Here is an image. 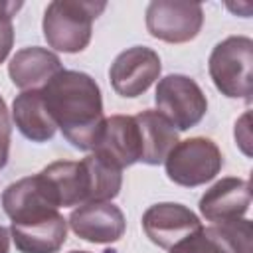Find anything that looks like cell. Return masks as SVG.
I'll return each instance as SVG.
<instances>
[{
	"mask_svg": "<svg viewBox=\"0 0 253 253\" xmlns=\"http://www.w3.org/2000/svg\"><path fill=\"white\" fill-rule=\"evenodd\" d=\"M69 253H89V251H75V249H73V251H69Z\"/></svg>",
	"mask_w": 253,
	"mask_h": 253,
	"instance_id": "cell-23",
	"label": "cell"
},
{
	"mask_svg": "<svg viewBox=\"0 0 253 253\" xmlns=\"http://www.w3.org/2000/svg\"><path fill=\"white\" fill-rule=\"evenodd\" d=\"M170 253H253L251 221L241 217L227 223L200 227L178 241Z\"/></svg>",
	"mask_w": 253,
	"mask_h": 253,
	"instance_id": "cell-8",
	"label": "cell"
},
{
	"mask_svg": "<svg viewBox=\"0 0 253 253\" xmlns=\"http://www.w3.org/2000/svg\"><path fill=\"white\" fill-rule=\"evenodd\" d=\"M200 227V217L190 208L174 202L154 204L142 215V229L146 237L162 249H172L178 241L198 231Z\"/></svg>",
	"mask_w": 253,
	"mask_h": 253,
	"instance_id": "cell-9",
	"label": "cell"
},
{
	"mask_svg": "<svg viewBox=\"0 0 253 253\" xmlns=\"http://www.w3.org/2000/svg\"><path fill=\"white\" fill-rule=\"evenodd\" d=\"M154 101L158 107L156 111L176 130L196 126L208 111V99L202 87L192 77L180 73L166 75L158 81Z\"/></svg>",
	"mask_w": 253,
	"mask_h": 253,
	"instance_id": "cell-5",
	"label": "cell"
},
{
	"mask_svg": "<svg viewBox=\"0 0 253 253\" xmlns=\"http://www.w3.org/2000/svg\"><path fill=\"white\" fill-rule=\"evenodd\" d=\"M251 206V188L243 178L227 176L217 180L200 198V211L211 223L241 219Z\"/></svg>",
	"mask_w": 253,
	"mask_h": 253,
	"instance_id": "cell-14",
	"label": "cell"
},
{
	"mask_svg": "<svg viewBox=\"0 0 253 253\" xmlns=\"http://www.w3.org/2000/svg\"><path fill=\"white\" fill-rule=\"evenodd\" d=\"M40 180L53 202V206L59 208H71L89 204V174L83 164V160H57L45 166L40 174Z\"/></svg>",
	"mask_w": 253,
	"mask_h": 253,
	"instance_id": "cell-11",
	"label": "cell"
},
{
	"mask_svg": "<svg viewBox=\"0 0 253 253\" xmlns=\"http://www.w3.org/2000/svg\"><path fill=\"white\" fill-rule=\"evenodd\" d=\"M12 119L18 130L32 142H47L53 138L57 126L45 109L42 89L22 91L12 103Z\"/></svg>",
	"mask_w": 253,
	"mask_h": 253,
	"instance_id": "cell-17",
	"label": "cell"
},
{
	"mask_svg": "<svg viewBox=\"0 0 253 253\" xmlns=\"http://www.w3.org/2000/svg\"><path fill=\"white\" fill-rule=\"evenodd\" d=\"M93 152L101 154L121 170L140 162V134L134 117L113 115L103 121Z\"/></svg>",
	"mask_w": 253,
	"mask_h": 253,
	"instance_id": "cell-13",
	"label": "cell"
},
{
	"mask_svg": "<svg viewBox=\"0 0 253 253\" xmlns=\"http://www.w3.org/2000/svg\"><path fill=\"white\" fill-rule=\"evenodd\" d=\"M204 26V8L184 0H154L146 8V30L166 43H186Z\"/></svg>",
	"mask_w": 253,
	"mask_h": 253,
	"instance_id": "cell-6",
	"label": "cell"
},
{
	"mask_svg": "<svg viewBox=\"0 0 253 253\" xmlns=\"http://www.w3.org/2000/svg\"><path fill=\"white\" fill-rule=\"evenodd\" d=\"M12 45H14V26H12V18L0 16V63L8 57Z\"/></svg>",
	"mask_w": 253,
	"mask_h": 253,
	"instance_id": "cell-20",
	"label": "cell"
},
{
	"mask_svg": "<svg viewBox=\"0 0 253 253\" xmlns=\"http://www.w3.org/2000/svg\"><path fill=\"white\" fill-rule=\"evenodd\" d=\"M10 136H12L10 115H8L6 103H2V105H0V170L8 164V156H10Z\"/></svg>",
	"mask_w": 253,
	"mask_h": 253,
	"instance_id": "cell-19",
	"label": "cell"
},
{
	"mask_svg": "<svg viewBox=\"0 0 253 253\" xmlns=\"http://www.w3.org/2000/svg\"><path fill=\"white\" fill-rule=\"evenodd\" d=\"M67 223L77 237L91 243H115L126 229L125 213L111 202L81 204L69 213Z\"/></svg>",
	"mask_w": 253,
	"mask_h": 253,
	"instance_id": "cell-10",
	"label": "cell"
},
{
	"mask_svg": "<svg viewBox=\"0 0 253 253\" xmlns=\"http://www.w3.org/2000/svg\"><path fill=\"white\" fill-rule=\"evenodd\" d=\"M2 103H4V99H2V97H0V105H2Z\"/></svg>",
	"mask_w": 253,
	"mask_h": 253,
	"instance_id": "cell-24",
	"label": "cell"
},
{
	"mask_svg": "<svg viewBox=\"0 0 253 253\" xmlns=\"http://www.w3.org/2000/svg\"><path fill=\"white\" fill-rule=\"evenodd\" d=\"M42 95L63 138L77 150H93L105 121L97 81L89 73L61 69L42 89Z\"/></svg>",
	"mask_w": 253,
	"mask_h": 253,
	"instance_id": "cell-1",
	"label": "cell"
},
{
	"mask_svg": "<svg viewBox=\"0 0 253 253\" xmlns=\"http://www.w3.org/2000/svg\"><path fill=\"white\" fill-rule=\"evenodd\" d=\"M22 8V2H0V16L12 18Z\"/></svg>",
	"mask_w": 253,
	"mask_h": 253,
	"instance_id": "cell-21",
	"label": "cell"
},
{
	"mask_svg": "<svg viewBox=\"0 0 253 253\" xmlns=\"http://www.w3.org/2000/svg\"><path fill=\"white\" fill-rule=\"evenodd\" d=\"M2 208L12 223H34L59 213L38 174L10 184L2 192Z\"/></svg>",
	"mask_w": 253,
	"mask_h": 253,
	"instance_id": "cell-12",
	"label": "cell"
},
{
	"mask_svg": "<svg viewBox=\"0 0 253 253\" xmlns=\"http://www.w3.org/2000/svg\"><path fill=\"white\" fill-rule=\"evenodd\" d=\"M162 63L154 49L146 45H132L121 51L109 69V79L117 95L138 97L160 77Z\"/></svg>",
	"mask_w": 253,
	"mask_h": 253,
	"instance_id": "cell-7",
	"label": "cell"
},
{
	"mask_svg": "<svg viewBox=\"0 0 253 253\" xmlns=\"http://www.w3.org/2000/svg\"><path fill=\"white\" fill-rule=\"evenodd\" d=\"M223 166L217 144L206 136L178 140L164 160L166 176L178 186L196 188L213 180Z\"/></svg>",
	"mask_w": 253,
	"mask_h": 253,
	"instance_id": "cell-4",
	"label": "cell"
},
{
	"mask_svg": "<svg viewBox=\"0 0 253 253\" xmlns=\"http://www.w3.org/2000/svg\"><path fill=\"white\" fill-rule=\"evenodd\" d=\"M10 237L20 253H57L67 239V219L55 213L34 223H10Z\"/></svg>",
	"mask_w": 253,
	"mask_h": 253,
	"instance_id": "cell-16",
	"label": "cell"
},
{
	"mask_svg": "<svg viewBox=\"0 0 253 253\" xmlns=\"http://www.w3.org/2000/svg\"><path fill=\"white\" fill-rule=\"evenodd\" d=\"M61 69V59L40 45L18 49L8 63V75L22 91L43 89Z\"/></svg>",
	"mask_w": 253,
	"mask_h": 253,
	"instance_id": "cell-15",
	"label": "cell"
},
{
	"mask_svg": "<svg viewBox=\"0 0 253 253\" xmlns=\"http://www.w3.org/2000/svg\"><path fill=\"white\" fill-rule=\"evenodd\" d=\"M10 251V231L0 225V253H8Z\"/></svg>",
	"mask_w": 253,
	"mask_h": 253,
	"instance_id": "cell-22",
	"label": "cell"
},
{
	"mask_svg": "<svg viewBox=\"0 0 253 253\" xmlns=\"http://www.w3.org/2000/svg\"><path fill=\"white\" fill-rule=\"evenodd\" d=\"M107 8L93 0H53L43 12V38L49 47L63 53H79L91 42L93 22Z\"/></svg>",
	"mask_w": 253,
	"mask_h": 253,
	"instance_id": "cell-2",
	"label": "cell"
},
{
	"mask_svg": "<svg viewBox=\"0 0 253 253\" xmlns=\"http://www.w3.org/2000/svg\"><path fill=\"white\" fill-rule=\"evenodd\" d=\"M253 40L247 36H229L210 53L208 71L215 89L229 99L251 101Z\"/></svg>",
	"mask_w": 253,
	"mask_h": 253,
	"instance_id": "cell-3",
	"label": "cell"
},
{
	"mask_svg": "<svg viewBox=\"0 0 253 253\" xmlns=\"http://www.w3.org/2000/svg\"><path fill=\"white\" fill-rule=\"evenodd\" d=\"M134 121L140 134V162L150 166L162 164L178 142V130L152 109L134 115Z\"/></svg>",
	"mask_w": 253,
	"mask_h": 253,
	"instance_id": "cell-18",
	"label": "cell"
}]
</instances>
